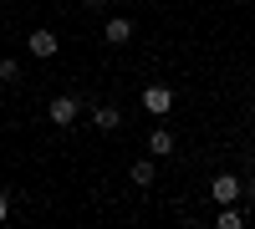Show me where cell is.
<instances>
[{
  "label": "cell",
  "instance_id": "cell-1",
  "mask_svg": "<svg viewBox=\"0 0 255 229\" xmlns=\"http://www.w3.org/2000/svg\"><path fill=\"white\" fill-rule=\"evenodd\" d=\"M143 107L153 112V117H168V112H174V87H163V81L143 87Z\"/></svg>",
  "mask_w": 255,
  "mask_h": 229
},
{
  "label": "cell",
  "instance_id": "cell-2",
  "mask_svg": "<svg viewBox=\"0 0 255 229\" xmlns=\"http://www.w3.org/2000/svg\"><path fill=\"white\" fill-rule=\"evenodd\" d=\"M26 51H31L36 61H51V56L61 51V36H56V31H31V36H26Z\"/></svg>",
  "mask_w": 255,
  "mask_h": 229
},
{
  "label": "cell",
  "instance_id": "cell-3",
  "mask_svg": "<svg viewBox=\"0 0 255 229\" xmlns=\"http://www.w3.org/2000/svg\"><path fill=\"white\" fill-rule=\"evenodd\" d=\"M133 20H128V15H108V20H102V41H108V46H128V41H133Z\"/></svg>",
  "mask_w": 255,
  "mask_h": 229
},
{
  "label": "cell",
  "instance_id": "cell-4",
  "mask_svg": "<svg viewBox=\"0 0 255 229\" xmlns=\"http://www.w3.org/2000/svg\"><path fill=\"white\" fill-rule=\"evenodd\" d=\"M46 117L56 122V128H72V122L82 117V102H77V97H51V107H46Z\"/></svg>",
  "mask_w": 255,
  "mask_h": 229
},
{
  "label": "cell",
  "instance_id": "cell-5",
  "mask_svg": "<svg viewBox=\"0 0 255 229\" xmlns=\"http://www.w3.org/2000/svg\"><path fill=\"white\" fill-rule=\"evenodd\" d=\"M209 194H215V204H235L245 189H240V178H235V173H220L215 183H209Z\"/></svg>",
  "mask_w": 255,
  "mask_h": 229
},
{
  "label": "cell",
  "instance_id": "cell-6",
  "mask_svg": "<svg viewBox=\"0 0 255 229\" xmlns=\"http://www.w3.org/2000/svg\"><path fill=\"white\" fill-rule=\"evenodd\" d=\"M92 122H97V133H118V128H123V112L108 107V102H97V107H92Z\"/></svg>",
  "mask_w": 255,
  "mask_h": 229
},
{
  "label": "cell",
  "instance_id": "cell-7",
  "mask_svg": "<svg viewBox=\"0 0 255 229\" xmlns=\"http://www.w3.org/2000/svg\"><path fill=\"white\" fill-rule=\"evenodd\" d=\"M148 153H153V158H168V153H174V133H168V128H158L153 138H148Z\"/></svg>",
  "mask_w": 255,
  "mask_h": 229
},
{
  "label": "cell",
  "instance_id": "cell-8",
  "mask_svg": "<svg viewBox=\"0 0 255 229\" xmlns=\"http://www.w3.org/2000/svg\"><path fill=\"white\" fill-rule=\"evenodd\" d=\"M153 178H158L153 158H138V163H133V183H138V189H148V183H153Z\"/></svg>",
  "mask_w": 255,
  "mask_h": 229
},
{
  "label": "cell",
  "instance_id": "cell-9",
  "mask_svg": "<svg viewBox=\"0 0 255 229\" xmlns=\"http://www.w3.org/2000/svg\"><path fill=\"white\" fill-rule=\"evenodd\" d=\"M15 81H20V61L0 56V87H15Z\"/></svg>",
  "mask_w": 255,
  "mask_h": 229
},
{
  "label": "cell",
  "instance_id": "cell-10",
  "mask_svg": "<svg viewBox=\"0 0 255 229\" xmlns=\"http://www.w3.org/2000/svg\"><path fill=\"white\" fill-rule=\"evenodd\" d=\"M240 224H245V214L235 204H220V229H240Z\"/></svg>",
  "mask_w": 255,
  "mask_h": 229
},
{
  "label": "cell",
  "instance_id": "cell-11",
  "mask_svg": "<svg viewBox=\"0 0 255 229\" xmlns=\"http://www.w3.org/2000/svg\"><path fill=\"white\" fill-rule=\"evenodd\" d=\"M5 214H10V199H5V189H0V224H5Z\"/></svg>",
  "mask_w": 255,
  "mask_h": 229
}]
</instances>
